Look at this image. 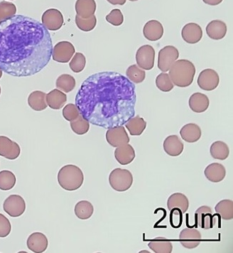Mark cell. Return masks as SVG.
Segmentation results:
<instances>
[{
    "instance_id": "1",
    "label": "cell",
    "mask_w": 233,
    "mask_h": 253,
    "mask_svg": "<svg viewBox=\"0 0 233 253\" xmlns=\"http://www.w3.org/2000/svg\"><path fill=\"white\" fill-rule=\"evenodd\" d=\"M52 51L49 30L36 19L15 14L0 23V69L6 74L35 75L48 65Z\"/></svg>"
},
{
    "instance_id": "2",
    "label": "cell",
    "mask_w": 233,
    "mask_h": 253,
    "mask_svg": "<svg viewBox=\"0 0 233 253\" xmlns=\"http://www.w3.org/2000/svg\"><path fill=\"white\" fill-rule=\"evenodd\" d=\"M134 84L115 72L92 74L80 86L75 105L89 123L110 128L123 126L134 117Z\"/></svg>"
},
{
    "instance_id": "3",
    "label": "cell",
    "mask_w": 233,
    "mask_h": 253,
    "mask_svg": "<svg viewBox=\"0 0 233 253\" xmlns=\"http://www.w3.org/2000/svg\"><path fill=\"white\" fill-rule=\"evenodd\" d=\"M195 74V65L191 61L180 59L172 64L168 75L173 85L185 88L191 85Z\"/></svg>"
},
{
    "instance_id": "4",
    "label": "cell",
    "mask_w": 233,
    "mask_h": 253,
    "mask_svg": "<svg viewBox=\"0 0 233 253\" xmlns=\"http://www.w3.org/2000/svg\"><path fill=\"white\" fill-rule=\"evenodd\" d=\"M84 181V175L79 167L75 165L64 166L58 173V182L63 189L74 191L79 189Z\"/></svg>"
},
{
    "instance_id": "5",
    "label": "cell",
    "mask_w": 233,
    "mask_h": 253,
    "mask_svg": "<svg viewBox=\"0 0 233 253\" xmlns=\"http://www.w3.org/2000/svg\"><path fill=\"white\" fill-rule=\"evenodd\" d=\"M133 175L127 169H115L109 175V183L112 189L118 192H125L131 188L133 183Z\"/></svg>"
},
{
    "instance_id": "6",
    "label": "cell",
    "mask_w": 233,
    "mask_h": 253,
    "mask_svg": "<svg viewBox=\"0 0 233 253\" xmlns=\"http://www.w3.org/2000/svg\"><path fill=\"white\" fill-rule=\"evenodd\" d=\"M155 50L151 45H143L138 49L136 54V62L139 68L151 70L154 68Z\"/></svg>"
},
{
    "instance_id": "7",
    "label": "cell",
    "mask_w": 233,
    "mask_h": 253,
    "mask_svg": "<svg viewBox=\"0 0 233 253\" xmlns=\"http://www.w3.org/2000/svg\"><path fill=\"white\" fill-rule=\"evenodd\" d=\"M3 209L10 217H20L26 211L25 199L19 195H11L4 201Z\"/></svg>"
},
{
    "instance_id": "8",
    "label": "cell",
    "mask_w": 233,
    "mask_h": 253,
    "mask_svg": "<svg viewBox=\"0 0 233 253\" xmlns=\"http://www.w3.org/2000/svg\"><path fill=\"white\" fill-rule=\"evenodd\" d=\"M179 57V51L173 46H166L159 52L158 68L162 72L169 71L170 68Z\"/></svg>"
},
{
    "instance_id": "9",
    "label": "cell",
    "mask_w": 233,
    "mask_h": 253,
    "mask_svg": "<svg viewBox=\"0 0 233 253\" xmlns=\"http://www.w3.org/2000/svg\"><path fill=\"white\" fill-rule=\"evenodd\" d=\"M75 52L73 43L67 41L60 42L53 47L52 59L55 62L66 64L72 59Z\"/></svg>"
},
{
    "instance_id": "10",
    "label": "cell",
    "mask_w": 233,
    "mask_h": 253,
    "mask_svg": "<svg viewBox=\"0 0 233 253\" xmlns=\"http://www.w3.org/2000/svg\"><path fill=\"white\" fill-rule=\"evenodd\" d=\"M197 83L199 86L204 91H213L219 85V75L214 69H204L199 74Z\"/></svg>"
},
{
    "instance_id": "11",
    "label": "cell",
    "mask_w": 233,
    "mask_h": 253,
    "mask_svg": "<svg viewBox=\"0 0 233 253\" xmlns=\"http://www.w3.org/2000/svg\"><path fill=\"white\" fill-rule=\"evenodd\" d=\"M43 25L46 30L57 31L62 28L64 24V16L59 9H49L43 12L42 15Z\"/></svg>"
},
{
    "instance_id": "12",
    "label": "cell",
    "mask_w": 233,
    "mask_h": 253,
    "mask_svg": "<svg viewBox=\"0 0 233 253\" xmlns=\"http://www.w3.org/2000/svg\"><path fill=\"white\" fill-rule=\"evenodd\" d=\"M106 140L112 147H119L129 143L130 139L123 126L112 127L106 132Z\"/></svg>"
},
{
    "instance_id": "13",
    "label": "cell",
    "mask_w": 233,
    "mask_h": 253,
    "mask_svg": "<svg viewBox=\"0 0 233 253\" xmlns=\"http://www.w3.org/2000/svg\"><path fill=\"white\" fill-rule=\"evenodd\" d=\"M196 222L200 228L209 230L213 228L216 223V218L211 208L203 206L196 211Z\"/></svg>"
},
{
    "instance_id": "14",
    "label": "cell",
    "mask_w": 233,
    "mask_h": 253,
    "mask_svg": "<svg viewBox=\"0 0 233 253\" xmlns=\"http://www.w3.org/2000/svg\"><path fill=\"white\" fill-rule=\"evenodd\" d=\"M21 154L18 143L9 139L8 137L0 136V156L9 160H15Z\"/></svg>"
},
{
    "instance_id": "15",
    "label": "cell",
    "mask_w": 233,
    "mask_h": 253,
    "mask_svg": "<svg viewBox=\"0 0 233 253\" xmlns=\"http://www.w3.org/2000/svg\"><path fill=\"white\" fill-rule=\"evenodd\" d=\"M201 239V234L197 229L185 228L179 235L180 243L187 249L197 248Z\"/></svg>"
},
{
    "instance_id": "16",
    "label": "cell",
    "mask_w": 233,
    "mask_h": 253,
    "mask_svg": "<svg viewBox=\"0 0 233 253\" xmlns=\"http://www.w3.org/2000/svg\"><path fill=\"white\" fill-rule=\"evenodd\" d=\"M189 207V199L183 193H173L167 201V208L171 212L178 211V214H180V212L184 214L187 212Z\"/></svg>"
},
{
    "instance_id": "17",
    "label": "cell",
    "mask_w": 233,
    "mask_h": 253,
    "mask_svg": "<svg viewBox=\"0 0 233 253\" xmlns=\"http://www.w3.org/2000/svg\"><path fill=\"white\" fill-rule=\"evenodd\" d=\"M27 248L35 253L45 252L49 246V241L46 235L39 232L32 233L27 242Z\"/></svg>"
},
{
    "instance_id": "18",
    "label": "cell",
    "mask_w": 233,
    "mask_h": 253,
    "mask_svg": "<svg viewBox=\"0 0 233 253\" xmlns=\"http://www.w3.org/2000/svg\"><path fill=\"white\" fill-rule=\"evenodd\" d=\"M181 36L186 43L194 44L199 42L202 37L201 27L197 23H189L183 27Z\"/></svg>"
},
{
    "instance_id": "19",
    "label": "cell",
    "mask_w": 233,
    "mask_h": 253,
    "mask_svg": "<svg viewBox=\"0 0 233 253\" xmlns=\"http://www.w3.org/2000/svg\"><path fill=\"white\" fill-rule=\"evenodd\" d=\"M143 35L149 41H158L164 35L163 25L157 20L149 21L144 26Z\"/></svg>"
},
{
    "instance_id": "20",
    "label": "cell",
    "mask_w": 233,
    "mask_h": 253,
    "mask_svg": "<svg viewBox=\"0 0 233 253\" xmlns=\"http://www.w3.org/2000/svg\"><path fill=\"white\" fill-rule=\"evenodd\" d=\"M164 150L168 156L176 157L182 154L184 151V143L176 135L167 137L164 141Z\"/></svg>"
},
{
    "instance_id": "21",
    "label": "cell",
    "mask_w": 233,
    "mask_h": 253,
    "mask_svg": "<svg viewBox=\"0 0 233 253\" xmlns=\"http://www.w3.org/2000/svg\"><path fill=\"white\" fill-rule=\"evenodd\" d=\"M115 157L121 165H128L134 160L136 154L134 148L129 144L123 145L117 147L115 151Z\"/></svg>"
},
{
    "instance_id": "22",
    "label": "cell",
    "mask_w": 233,
    "mask_h": 253,
    "mask_svg": "<svg viewBox=\"0 0 233 253\" xmlns=\"http://www.w3.org/2000/svg\"><path fill=\"white\" fill-rule=\"evenodd\" d=\"M204 174L205 178L212 183H220L226 178V168L221 164L213 163L205 168Z\"/></svg>"
},
{
    "instance_id": "23",
    "label": "cell",
    "mask_w": 233,
    "mask_h": 253,
    "mask_svg": "<svg viewBox=\"0 0 233 253\" xmlns=\"http://www.w3.org/2000/svg\"><path fill=\"white\" fill-rule=\"evenodd\" d=\"M180 135L186 142L196 143L201 138V128L196 124H186L180 130Z\"/></svg>"
},
{
    "instance_id": "24",
    "label": "cell",
    "mask_w": 233,
    "mask_h": 253,
    "mask_svg": "<svg viewBox=\"0 0 233 253\" xmlns=\"http://www.w3.org/2000/svg\"><path fill=\"white\" fill-rule=\"evenodd\" d=\"M207 35L213 40H220L224 38L227 34V25L221 20H213L208 24L206 29Z\"/></svg>"
},
{
    "instance_id": "25",
    "label": "cell",
    "mask_w": 233,
    "mask_h": 253,
    "mask_svg": "<svg viewBox=\"0 0 233 253\" xmlns=\"http://www.w3.org/2000/svg\"><path fill=\"white\" fill-rule=\"evenodd\" d=\"M97 8L95 0H77L75 9L77 15L83 19H88L94 15Z\"/></svg>"
},
{
    "instance_id": "26",
    "label": "cell",
    "mask_w": 233,
    "mask_h": 253,
    "mask_svg": "<svg viewBox=\"0 0 233 253\" xmlns=\"http://www.w3.org/2000/svg\"><path fill=\"white\" fill-rule=\"evenodd\" d=\"M189 107L194 112L200 114L208 109L210 101L208 96L201 93H195L191 95L189 101Z\"/></svg>"
},
{
    "instance_id": "27",
    "label": "cell",
    "mask_w": 233,
    "mask_h": 253,
    "mask_svg": "<svg viewBox=\"0 0 233 253\" xmlns=\"http://www.w3.org/2000/svg\"><path fill=\"white\" fill-rule=\"evenodd\" d=\"M46 104L51 109L59 110L67 103V96L63 91L56 88L46 94Z\"/></svg>"
},
{
    "instance_id": "28",
    "label": "cell",
    "mask_w": 233,
    "mask_h": 253,
    "mask_svg": "<svg viewBox=\"0 0 233 253\" xmlns=\"http://www.w3.org/2000/svg\"><path fill=\"white\" fill-rule=\"evenodd\" d=\"M46 93L41 91H34L28 97V104L33 110L41 111L47 108L46 101Z\"/></svg>"
},
{
    "instance_id": "29",
    "label": "cell",
    "mask_w": 233,
    "mask_h": 253,
    "mask_svg": "<svg viewBox=\"0 0 233 253\" xmlns=\"http://www.w3.org/2000/svg\"><path fill=\"white\" fill-rule=\"evenodd\" d=\"M125 127L132 136H140L147 128V122L143 118L136 116L132 117L125 124Z\"/></svg>"
},
{
    "instance_id": "30",
    "label": "cell",
    "mask_w": 233,
    "mask_h": 253,
    "mask_svg": "<svg viewBox=\"0 0 233 253\" xmlns=\"http://www.w3.org/2000/svg\"><path fill=\"white\" fill-rule=\"evenodd\" d=\"M148 246L155 253H171L173 251L171 242L162 237L154 238L149 242Z\"/></svg>"
},
{
    "instance_id": "31",
    "label": "cell",
    "mask_w": 233,
    "mask_h": 253,
    "mask_svg": "<svg viewBox=\"0 0 233 253\" xmlns=\"http://www.w3.org/2000/svg\"><path fill=\"white\" fill-rule=\"evenodd\" d=\"M210 153L212 157L217 160L224 161L227 159L230 154L229 147L223 141H215L211 145Z\"/></svg>"
},
{
    "instance_id": "32",
    "label": "cell",
    "mask_w": 233,
    "mask_h": 253,
    "mask_svg": "<svg viewBox=\"0 0 233 253\" xmlns=\"http://www.w3.org/2000/svg\"><path fill=\"white\" fill-rule=\"evenodd\" d=\"M74 212L77 217L80 220H88L92 216L94 208L89 201H81L75 205Z\"/></svg>"
},
{
    "instance_id": "33",
    "label": "cell",
    "mask_w": 233,
    "mask_h": 253,
    "mask_svg": "<svg viewBox=\"0 0 233 253\" xmlns=\"http://www.w3.org/2000/svg\"><path fill=\"white\" fill-rule=\"evenodd\" d=\"M217 214L222 219L226 220H232L233 218V202L231 200H223L220 201L215 207Z\"/></svg>"
},
{
    "instance_id": "34",
    "label": "cell",
    "mask_w": 233,
    "mask_h": 253,
    "mask_svg": "<svg viewBox=\"0 0 233 253\" xmlns=\"http://www.w3.org/2000/svg\"><path fill=\"white\" fill-rule=\"evenodd\" d=\"M56 87L58 89L64 91V92L69 93L73 91L76 85L75 78L70 74H64L59 76L56 80Z\"/></svg>"
},
{
    "instance_id": "35",
    "label": "cell",
    "mask_w": 233,
    "mask_h": 253,
    "mask_svg": "<svg viewBox=\"0 0 233 253\" xmlns=\"http://www.w3.org/2000/svg\"><path fill=\"white\" fill-rule=\"evenodd\" d=\"M17 182L15 175L9 170L0 172V190L9 191L14 188Z\"/></svg>"
},
{
    "instance_id": "36",
    "label": "cell",
    "mask_w": 233,
    "mask_h": 253,
    "mask_svg": "<svg viewBox=\"0 0 233 253\" xmlns=\"http://www.w3.org/2000/svg\"><path fill=\"white\" fill-rule=\"evenodd\" d=\"M127 77L128 80L134 84H140L144 82L146 78V73L144 70L139 68L136 64L130 66L127 69Z\"/></svg>"
},
{
    "instance_id": "37",
    "label": "cell",
    "mask_w": 233,
    "mask_h": 253,
    "mask_svg": "<svg viewBox=\"0 0 233 253\" xmlns=\"http://www.w3.org/2000/svg\"><path fill=\"white\" fill-rule=\"evenodd\" d=\"M70 127L74 133L78 135H84L90 129V123L81 114L75 120L70 122Z\"/></svg>"
},
{
    "instance_id": "38",
    "label": "cell",
    "mask_w": 233,
    "mask_h": 253,
    "mask_svg": "<svg viewBox=\"0 0 233 253\" xmlns=\"http://www.w3.org/2000/svg\"><path fill=\"white\" fill-rule=\"evenodd\" d=\"M75 24L79 30L83 32H91L94 30L97 25V18L96 15L88 19H83L79 16H75Z\"/></svg>"
},
{
    "instance_id": "39",
    "label": "cell",
    "mask_w": 233,
    "mask_h": 253,
    "mask_svg": "<svg viewBox=\"0 0 233 253\" xmlns=\"http://www.w3.org/2000/svg\"><path fill=\"white\" fill-rule=\"evenodd\" d=\"M156 85L160 91L163 92H169L173 88V84L168 74L162 72L156 78Z\"/></svg>"
},
{
    "instance_id": "40",
    "label": "cell",
    "mask_w": 233,
    "mask_h": 253,
    "mask_svg": "<svg viewBox=\"0 0 233 253\" xmlns=\"http://www.w3.org/2000/svg\"><path fill=\"white\" fill-rule=\"evenodd\" d=\"M17 13V7L9 1H2L0 2V23L3 21L11 18Z\"/></svg>"
},
{
    "instance_id": "41",
    "label": "cell",
    "mask_w": 233,
    "mask_h": 253,
    "mask_svg": "<svg viewBox=\"0 0 233 253\" xmlns=\"http://www.w3.org/2000/svg\"><path fill=\"white\" fill-rule=\"evenodd\" d=\"M86 65V58L84 54L80 52L75 53L69 63V67L75 73H80L84 70Z\"/></svg>"
},
{
    "instance_id": "42",
    "label": "cell",
    "mask_w": 233,
    "mask_h": 253,
    "mask_svg": "<svg viewBox=\"0 0 233 253\" xmlns=\"http://www.w3.org/2000/svg\"><path fill=\"white\" fill-rule=\"evenodd\" d=\"M80 111L75 104H68L63 109V117L67 122L75 120L80 116Z\"/></svg>"
},
{
    "instance_id": "43",
    "label": "cell",
    "mask_w": 233,
    "mask_h": 253,
    "mask_svg": "<svg viewBox=\"0 0 233 253\" xmlns=\"http://www.w3.org/2000/svg\"><path fill=\"white\" fill-rule=\"evenodd\" d=\"M106 21L113 26H120L124 22V16L121 10L119 9H112L105 17Z\"/></svg>"
},
{
    "instance_id": "44",
    "label": "cell",
    "mask_w": 233,
    "mask_h": 253,
    "mask_svg": "<svg viewBox=\"0 0 233 253\" xmlns=\"http://www.w3.org/2000/svg\"><path fill=\"white\" fill-rule=\"evenodd\" d=\"M12 225L7 217L0 213V238H6L10 234Z\"/></svg>"
},
{
    "instance_id": "45",
    "label": "cell",
    "mask_w": 233,
    "mask_h": 253,
    "mask_svg": "<svg viewBox=\"0 0 233 253\" xmlns=\"http://www.w3.org/2000/svg\"><path fill=\"white\" fill-rule=\"evenodd\" d=\"M223 0H202L205 4H208L210 6H216L221 4Z\"/></svg>"
},
{
    "instance_id": "46",
    "label": "cell",
    "mask_w": 233,
    "mask_h": 253,
    "mask_svg": "<svg viewBox=\"0 0 233 253\" xmlns=\"http://www.w3.org/2000/svg\"><path fill=\"white\" fill-rule=\"evenodd\" d=\"M112 5H124L127 0H106Z\"/></svg>"
},
{
    "instance_id": "47",
    "label": "cell",
    "mask_w": 233,
    "mask_h": 253,
    "mask_svg": "<svg viewBox=\"0 0 233 253\" xmlns=\"http://www.w3.org/2000/svg\"><path fill=\"white\" fill-rule=\"evenodd\" d=\"M1 77H2V70L0 69V79L1 78Z\"/></svg>"
},
{
    "instance_id": "48",
    "label": "cell",
    "mask_w": 233,
    "mask_h": 253,
    "mask_svg": "<svg viewBox=\"0 0 233 253\" xmlns=\"http://www.w3.org/2000/svg\"><path fill=\"white\" fill-rule=\"evenodd\" d=\"M129 1H138V0H129Z\"/></svg>"
},
{
    "instance_id": "49",
    "label": "cell",
    "mask_w": 233,
    "mask_h": 253,
    "mask_svg": "<svg viewBox=\"0 0 233 253\" xmlns=\"http://www.w3.org/2000/svg\"><path fill=\"white\" fill-rule=\"evenodd\" d=\"M1 86H0V95H1Z\"/></svg>"
},
{
    "instance_id": "50",
    "label": "cell",
    "mask_w": 233,
    "mask_h": 253,
    "mask_svg": "<svg viewBox=\"0 0 233 253\" xmlns=\"http://www.w3.org/2000/svg\"><path fill=\"white\" fill-rule=\"evenodd\" d=\"M10 1H13V0H10Z\"/></svg>"
}]
</instances>
